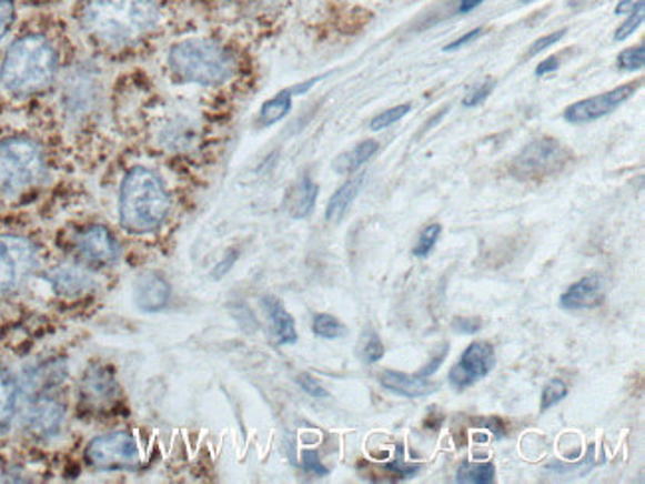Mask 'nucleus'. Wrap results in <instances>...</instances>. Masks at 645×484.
<instances>
[{"instance_id": "f257e3e1", "label": "nucleus", "mask_w": 645, "mask_h": 484, "mask_svg": "<svg viewBox=\"0 0 645 484\" xmlns=\"http://www.w3.org/2000/svg\"><path fill=\"white\" fill-rule=\"evenodd\" d=\"M160 10L153 0H88L82 27L110 47H123L155 29Z\"/></svg>"}, {"instance_id": "f03ea898", "label": "nucleus", "mask_w": 645, "mask_h": 484, "mask_svg": "<svg viewBox=\"0 0 645 484\" xmlns=\"http://www.w3.org/2000/svg\"><path fill=\"white\" fill-rule=\"evenodd\" d=\"M58 57L47 38L30 34L9 48L2 68L0 84L10 93L30 95L42 92L54 82Z\"/></svg>"}, {"instance_id": "7ed1b4c3", "label": "nucleus", "mask_w": 645, "mask_h": 484, "mask_svg": "<svg viewBox=\"0 0 645 484\" xmlns=\"http://www.w3.org/2000/svg\"><path fill=\"white\" fill-rule=\"evenodd\" d=\"M168 189L151 169L135 168L123 179L120 219L133 234L153 233L169 213Z\"/></svg>"}, {"instance_id": "20e7f679", "label": "nucleus", "mask_w": 645, "mask_h": 484, "mask_svg": "<svg viewBox=\"0 0 645 484\" xmlns=\"http://www.w3.org/2000/svg\"><path fill=\"white\" fill-rule=\"evenodd\" d=\"M169 65L181 80L201 85L225 84L236 72L233 54L205 38H191L171 48Z\"/></svg>"}, {"instance_id": "39448f33", "label": "nucleus", "mask_w": 645, "mask_h": 484, "mask_svg": "<svg viewBox=\"0 0 645 484\" xmlns=\"http://www.w3.org/2000/svg\"><path fill=\"white\" fill-rule=\"evenodd\" d=\"M44 153L27 138L0 141V193L19 195L44 175Z\"/></svg>"}, {"instance_id": "423d86ee", "label": "nucleus", "mask_w": 645, "mask_h": 484, "mask_svg": "<svg viewBox=\"0 0 645 484\" xmlns=\"http://www.w3.org/2000/svg\"><path fill=\"white\" fill-rule=\"evenodd\" d=\"M37 266L34 244L17 234H0V296L12 294Z\"/></svg>"}, {"instance_id": "0eeeda50", "label": "nucleus", "mask_w": 645, "mask_h": 484, "mask_svg": "<svg viewBox=\"0 0 645 484\" xmlns=\"http://www.w3.org/2000/svg\"><path fill=\"white\" fill-rule=\"evenodd\" d=\"M571 161V153L556 140L533 141L511 163V173L518 179H541L558 173Z\"/></svg>"}, {"instance_id": "6e6552de", "label": "nucleus", "mask_w": 645, "mask_h": 484, "mask_svg": "<svg viewBox=\"0 0 645 484\" xmlns=\"http://www.w3.org/2000/svg\"><path fill=\"white\" fill-rule=\"evenodd\" d=\"M85 458L98 471H128L140 465L141 453L135 438L128 433H110L88 445Z\"/></svg>"}, {"instance_id": "1a4fd4ad", "label": "nucleus", "mask_w": 645, "mask_h": 484, "mask_svg": "<svg viewBox=\"0 0 645 484\" xmlns=\"http://www.w3.org/2000/svg\"><path fill=\"white\" fill-rule=\"evenodd\" d=\"M642 88V80L639 82H632V84L619 85L606 93H599L588 100L572 103L564 110V120L574 125H584V123H592V121L599 120L604 115L617 110L622 103H626L632 95H636L637 90Z\"/></svg>"}, {"instance_id": "9d476101", "label": "nucleus", "mask_w": 645, "mask_h": 484, "mask_svg": "<svg viewBox=\"0 0 645 484\" xmlns=\"http://www.w3.org/2000/svg\"><path fill=\"white\" fill-rule=\"evenodd\" d=\"M495 347L488 342H473L450 372V383L457 392L485 380L495 370Z\"/></svg>"}, {"instance_id": "9b49d317", "label": "nucleus", "mask_w": 645, "mask_h": 484, "mask_svg": "<svg viewBox=\"0 0 645 484\" xmlns=\"http://www.w3.org/2000/svg\"><path fill=\"white\" fill-rule=\"evenodd\" d=\"M80 395H82L85 410L102 413V411L112 410L113 405L120 401L122 390L108 367L94 365L85 372Z\"/></svg>"}, {"instance_id": "f8f14e48", "label": "nucleus", "mask_w": 645, "mask_h": 484, "mask_svg": "<svg viewBox=\"0 0 645 484\" xmlns=\"http://www.w3.org/2000/svg\"><path fill=\"white\" fill-rule=\"evenodd\" d=\"M24 425L37 437H54L64 425V405L54 397L34 395L24 411Z\"/></svg>"}, {"instance_id": "ddd939ff", "label": "nucleus", "mask_w": 645, "mask_h": 484, "mask_svg": "<svg viewBox=\"0 0 645 484\" xmlns=\"http://www.w3.org/2000/svg\"><path fill=\"white\" fill-rule=\"evenodd\" d=\"M75 251L88 264L108 266L120 259V244L113 239V234L102 226L94 224L85 229L84 233L75 239Z\"/></svg>"}, {"instance_id": "4468645a", "label": "nucleus", "mask_w": 645, "mask_h": 484, "mask_svg": "<svg viewBox=\"0 0 645 484\" xmlns=\"http://www.w3.org/2000/svg\"><path fill=\"white\" fill-rule=\"evenodd\" d=\"M604 299H606L604 279L598 274H592L574 282L571 289L562 294L561 306L564 310H586V307L602 306Z\"/></svg>"}, {"instance_id": "2eb2a0df", "label": "nucleus", "mask_w": 645, "mask_h": 484, "mask_svg": "<svg viewBox=\"0 0 645 484\" xmlns=\"http://www.w3.org/2000/svg\"><path fill=\"white\" fill-rule=\"evenodd\" d=\"M47 280L52 284V289L65 299L82 296L94 286V276L90 274V271H85L82 266H75V264H62V266L52 269L48 272Z\"/></svg>"}, {"instance_id": "dca6fc26", "label": "nucleus", "mask_w": 645, "mask_h": 484, "mask_svg": "<svg viewBox=\"0 0 645 484\" xmlns=\"http://www.w3.org/2000/svg\"><path fill=\"white\" fill-rule=\"evenodd\" d=\"M133 299L143 312H160L169 304L171 286L158 272H145L135 282Z\"/></svg>"}, {"instance_id": "f3484780", "label": "nucleus", "mask_w": 645, "mask_h": 484, "mask_svg": "<svg viewBox=\"0 0 645 484\" xmlns=\"http://www.w3.org/2000/svg\"><path fill=\"white\" fill-rule=\"evenodd\" d=\"M380 383L384 385L387 392L397 393L407 400H420L427 397L431 393L437 392L440 385L430 382V377H420V375H407V373L393 372L385 370L380 375Z\"/></svg>"}, {"instance_id": "a211bd4d", "label": "nucleus", "mask_w": 645, "mask_h": 484, "mask_svg": "<svg viewBox=\"0 0 645 484\" xmlns=\"http://www.w3.org/2000/svg\"><path fill=\"white\" fill-rule=\"evenodd\" d=\"M262 307H264V314L269 317L274 342L279 345L296 344L299 334H296L294 317L286 312V307H284L281 300L274 299V296H264L262 299Z\"/></svg>"}, {"instance_id": "6ab92c4d", "label": "nucleus", "mask_w": 645, "mask_h": 484, "mask_svg": "<svg viewBox=\"0 0 645 484\" xmlns=\"http://www.w3.org/2000/svg\"><path fill=\"white\" fill-rule=\"evenodd\" d=\"M65 380V365L58 362L42 363L24 373V390L30 395H47Z\"/></svg>"}, {"instance_id": "aec40b11", "label": "nucleus", "mask_w": 645, "mask_h": 484, "mask_svg": "<svg viewBox=\"0 0 645 484\" xmlns=\"http://www.w3.org/2000/svg\"><path fill=\"white\" fill-rule=\"evenodd\" d=\"M316 199L319 185L309 175H302L286 196V211L291 213L292 219H306L314 211Z\"/></svg>"}, {"instance_id": "412c9836", "label": "nucleus", "mask_w": 645, "mask_h": 484, "mask_svg": "<svg viewBox=\"0 0 645 484\" xmlns=\"http://www.w3.org/2000/svg\"><path fill=\"white\" fill-rule=\"evenodd\" d=\"M365 173H357L355 178L346 181L344 185L337 189L336 193L332 195V199L327 201L326 206V221L327 223L336 224L346 216L347 209L352 206L355 201V196L360 195L362 191V185H364Z\"/></svg>"}, {"instance_id": "4be33fe9", "label": "nucleus", "mask_w": 645, "mask_h": 484, "mask_svg": "<svg viewBox=\"0 0 645 484\" xmlns=\"http://www.w3.org/2000/svg\"><path fill=\"white\" fill-rule=\"evenodd\" d=\"M19 403V385L9 370L0 365V435L9 431L10 423L14 420Z\"/></svg>"}, {"instance_id": "5701e85b", "label": "nucleus", "mask_w": 645, "mask_h": 484, "mask_svg": "<svg viewBox=\"0 0 645 484\" xmlns=\"http://www.w3.org/2000/svg\"><path fill=\"white\" fill-rule=\"evenodd\" d=\"M377 150H380L377 141H362V143L355 145L354 150L342 153L334 161V171H336L337 175H352L357 169L364 168L365 163L374 158Z\"/></svg>"}, {"instance_id": "b1692460", "label": "nucleus", "mask_w": 645, "mask_h": 484, "mask_svg": "<svg viewBox=\"0 0 645 484\" xmlns=\"http://www.w3.org/2000/svg\"><path fill=\"white\" fill-rule=\"evenodd\" d=\"M496 468L493 463H471L463 461L457 471V483L491 484L495 483Z\"/></svg>"}, {"instance_id": "393cba45", "label": "nucleus", "mask_w": 645, "mask_h": 484, "mask_svg": "<svg viewBox=\"0 0 645 484\" xmlns=\"http://www.w3.org/2000/svg\"><path fill=\"white\" fill-rule=\"evenodd\" d=\"M292 108V92L286 90V92L276 93L272 100L264 103L261 108V125H274L279 121L284 120Z\"/></svg>"}, {"instance_id": "a878e982", "label": "nucleus", "mask_w": 645, "mask_h": 484, "mask_svg": "<svg viewBox=\"0 0 645 484\" xmlns=\"http://www.w3.org/2000/svg\"><path fill=\"white\" fill-rule=\"evenodd\" d=\"M312 330L324 340H337L347 334V327L336 316H330V314H316L312 322Z\"/></svg>"}, {"instance_id": "bb28decb", "label": "nucleus", "mask_w": 645, "mask_h": 484, "mask_svg": "<svg viewBox=\"0 0 645 484\" xmlns=\"http://www.w3.org/2000/svg\"><path fill=\"white\" fill-rule=\"evenodd\" d=\"M441 231H443V226H441L440 223H433L430 224V226H425V229L421 231L415 249H413V256H417V259H427L431 252H433V249H435L437 241H440Z\"/></svg>"}, {"instance_id": "cd10ccee", "label": "nucleus", "mask_w": 645, "mask_h": 484, "mask_svg": "<svg viewBox=\"0 0 645 484\" xmlns=\"http://www.w3.org/2000/svg\"><path fill=\"white\" fill-rule=\"evenodd\" d=\"M566 395H568V385L562 380H551L544 385L543 395H541V411L544 413V411L552 410Z\"/></svg>"}, {"instance_id": "c85d7f7f", "label": "nucleus", "mask_w": 645, "mask_h": 484, "mask_svg": "<svg viewBox=\"0 0 645 484\" xmlns=\"http://www.w3.org/2000/svg\"><path fill=\"white\" fill-rule=\"evenodd\" d=\"M410 112H412V105L410 103H403V105H397V108H392V110H385L380 115H375L372 123H370V128L374 131L385 130V128L393 125L395 121L405 118Z\"/></svg>"}, {"instance_id": "c756f323", "label": "nucleus", "mask_w": 645, "mask_h": 484, "mask_svg": "<svg viewBox=\"0 0 645 484\" xmlns=\"http://www.w3.org/2000/svg\"><path fill=\"white\" fill-rule=\"evenodd\" d=\"M645 64V48L644 44L639 47L626 48L619 57H617V65L626 72H636L642 70Z\"/></svg>"}, {"instance_id": "7c9ffc66", "label": "nucleus", "mask_w": 645, "mask_h": 484, "mask_svg": "<svg viewBox=\"0 0 645 484\" xmlns=\"http://www.w3.org/2000/svg\"><path fill=\"white\" fill-rule=\"evenodd\" d=\"M495 85L496 82L493 78H485L481 84L473 85V88L468 90L467 95L463 98V105H465V108H477V105L485 102L486 98L493 93Z\"/></svg>"}, {"instance_id": "2f4dec72", "label": "nucleus", "mask_w": 645, "mask_h": 484, "mask_svg": "<svg viewBox=\"0 0 645 484\" xmlns=\"http://www.w3.org/2000/svg\"><path fill=\"white\" fill-rule=\"evenodd\" d=\"M644 7H639V9L634 10V12H629V17H627L626 22H624V24L617 29L614 40H616V42H622V40H626V38L632 37V34H634V32H636V30L642 27V22H644Z\"/></svg>"}, {"instance_id": "473e14b6", "label": "nucleus", "mask_w": 645, "mask_h": 484, "mask_svg": "<svg viewBox=\"0 0 645 484\" xmlns=\"http://www.w3.org/2000/svg\"><path fill=\"white\" fill-rule=\"evenodd\" d=\"M362 355H364L365 363L382 362V357L385 355L384 344H382L380 335L375 334V332H370V334H367Z\"/></svg>"}, {"instance_id": "72a5a7b5", "label": "nucleus", "mask_w": 645, "mask_h": 484, "mask_svg": "<svg viewBox=\"0 0 645 484\" xmlns=\"http://www.w3.org/2000/svg\"><path fill=\"white\" fill-rule=\"evenodd\" d=\"M302 468L309 475L327 476V468L322 465V461H320L316 451H304L302 453Z\"/></svg>"}, {"instance_id": "f704fd0d", "label": "nucleus", "mask_w": 645, "mask_h": 484, "mask_svg": "<svg viewBox=\"0 0 645 484\" xmlns=\"http://www.w3.org/2000/svg\"><path fill=\"white\" fill-rule=\"evenodd\" d=\"M14 24V4L12 0H0V40L9 34Z\"/></svg>"}, {"instance_id": "c9c22d12", "label": "nucleus", "mask_w": 645, "mask_h": 484, "mask_svg": "<svg viewBox=\"0 0 645 484\" xmlns=\"http://www.w3.org/2000/svg\"><path fill=\"white\" fill-rule=\"evenodd\" d=\"M564 37H566V29L558 30V32H552V34H548V37L538 38V40L534 42L533 47H531V50H528L526 58H533L536 57V54H541V52L546 50V48H551L552 44L561 42L562 38Z\"/></svg>"}, {"instance_id": "e433bc0d", "label": "nucleus", "mask_w": 645, "mask_h": 484, "mask_svg": "<svg viewBox=\"0 0 645 484\" xmlns=\"http://www.w3.org/2000/svg\"><path fill=\"white\" fill-rule=\"evenodd\" d=\"M451 327L457 334L473 335L477 334L478 330L483 327V322H481V317H455Z\"/></svg>"}, {"instance_id": "4c0bfd02", "label": "nucleus", "mask_w": 645, "mask_h": 484, "mask_svg": "<svg viewBox=\"0 0 645 484\" xmlns=\"http://www.w3.org/2000/svg\"><path fill=\"white\" fill-rule=\"evenodd\" d=\"M296 382H299L300 387L309 393V395H312V397H316V400H326V390H324L314 377H310L309 373H302V375H299Z\"/></svg>"}, {"instance_id": "58836bf2", "label": "nucleus", "mask_w": 645, "mask_h": 484, "mask_svg": "<svg viewBox=\"0 0 645 484\" xmlns=\"http://www.w3.org/2000/svg\"><path fill=\"white\" fill-rule=\"evenodd\" d=\"M387 471H392L395 475L400 476V478H412V476L417 475L421 471L420 463H415V465H407V463H403L402 456L400 458H395L392 463H387L385 465Z\"/></svg>"}, {"instance_id": "ea45409f", "label": "nucleus", "mask_w": 645, "mask_h": 484, "mask_svg": "<svg viewBox=\"0 0 645 484\" xmlns=\"http://www.w3.org/2000/svg\"><path fill=\"white\" fill-rule=\"evenodd\" d=\"M481 34H483V29L471 30V32H467L465 37L457 38L455 42H451V44H447L443 50H445V52H453V50H458V48L467 47V44H471V42H473L475 38L481 37Z\"/></svg>"}, {"instance_id": "a19ab883", "label": "nucleus", "mask_w": 645, "mask_h": 484, "mask_svg": "<svg viewBox=\"0 0 645 484\" xmlns=\"http://www.w3.org/2000/svg\"><path fill=\"white\" fill-rule=\"evenodd\" d=\"M447 347H450V345H445V350H441V354L437 355L433 362H430L427 367H423V370H421L417 375H420V377H431L433 373L437 372V370L441 367V363L445 362V357H447V354H450V350H447Z\"/></svg>"}, {"instance_id": "79ce46f5", "label": "nucleus", "mask_w": 645, "mask_h": 484, "mask_svg": "<svg viewBox=\"0 0 645 484\" xmlns=\"http://www.w3.org/2000/svg\"><path fill=\"white\" fill-rule=\"evenodd\" d=\"M239 259V252L231 251L225 256V261L221 262V264H216L215 272H213V279H221V276H225L226 272L233 269L234 262Z\"/></svg>"}, {"instance_id": "37998d69", "label": "nucleus", "mask_w": 645, "mask_h": 484, "mask_svg": "<svg viewBox=\"0 0 645 484\" xmlns=\"http://www.w3.org/2000/svg\"><path fill=\"white\" fill-rule=\"evenodd\" d=\"M644 0H619V4L616 7L617 14H629L634 10L644 7Z\"/></svg>"}, {"instance_id": "c03bdc74", "label": "nucleus", "mask_w": 645, "mask_h": 484, "mask_svg": "<svg viewBox=\"0 0 645 484\" xmlns=\"http://www.w3.org/2000/svg\"><path fill=\"white\" fill-rule=\"evenodd\" d=\"M558 65H561L558 64V58L556 57L548 58V60H544V62H541V65L536 68V72H534V74L536 75L548 74V72H554V70H556Z\"/></svg>"}, {"instance_id": "a18cd8bd", "label": "nucleus", "mask_w": 645, "mask_h": 484, "mask_svg": "<svg viewBox=\"0 0 645 484\" xmlns=\"http://www.w3.org/2000/svg\"><path fill=\"white\" fill-rule=\"evenodd\" d=\"M485 428H488L491 433H495L496 438L505 437L506 433L503 431V423L498 420H486L485 421Z\"/></svg>"}, {"instance_id": "49530a36", "label": "nucleus", "mask_w": 645, "mask_h": 484, "mask_svg": "<svg viewBox=\"0 0 645 484\" xmlns=\"http://www.w3.org/2000/svg\"><path fill=\"white\" fill-rule=\"evenodd\" d=\"M483 2H485V0H461V4H458V12H461V14H467V12H471V10H475L477 7H481Z\"/></svg>"}, {"instance_id": "de8ad7c7", "label": "nucleus", "mask_w": 645, "mask_h": 484, "mask_svg": "<svg viewBox=\"0 0 645 484\" xmlns=\"http://www.w3.org/2000/svg\"><path fill=\"white\" fill-rule=\"evenodd\" d=\"M320 80H322V78H312V80H310V82H306V84L294 85L291 92L292 93L309 92L310 88H312V85L314 84H319Z\"/></svg>"}]
</instances>
